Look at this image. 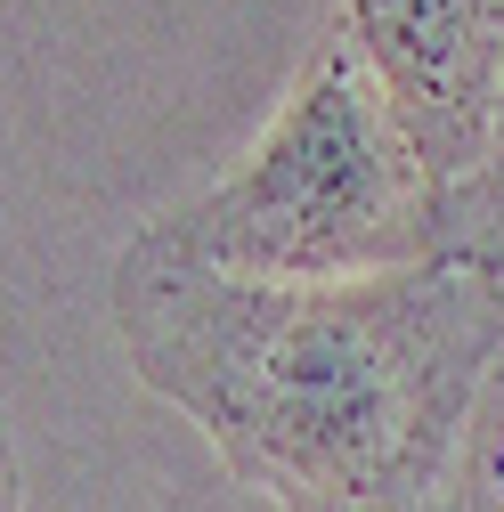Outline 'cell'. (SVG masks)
I'll return each instance as SVG.
<instances>
[{
	"mask_svg": "<svg viewBox=\"0 0 504 512\" xmlns=\"http://www.w3.org/2000/svg\"><path fill=\"white\" fill-rule=\"evenodd\" d=\"M122 358L277 512H439L504 342V285L423 261L358 285H244L131 236L106 285Z\"/></svg>",
	"mask_w": 504,
	"mask_h": 512,
	"instance_id": "cell-1",
	"label": "cell"
},
{
	"mask_svg": "<svg viewBox=\"0 0 504 512\" xmlns=\"http://www.w3.org/2000/svg\"><path fill=\"white\" fill-rule=\"evenodd\" d=\"M139 236L244 285H358L439 261V179L366 57L326 25L261 139Z\"/></svg>",
	"mask_w": 504,
	"mask_h": 512,
	"instance_id": "cell-2",
	"label": "cell"
},
{
	"mask_svg": "<svg viewBox=\"0 0 504 512\" xmlns=\"http://www.w3.org/2000/svg\"><path fill=\"white\" fill-rule=\"evenodd\" d=\"M326 9L399 106L431 179L448 187L504 82V0H326Z\"/></svg>",
	"mask_w": 504,
	"mask_h": 512,
	"instance_id": "cell-3",
	"label": "cell"
},
{
	"mask_svg": "<svg viewBox=\"0 0 504 512\" xmlns=\"http://www.w3.org/2000/svg\"><path fill=\"white\" fill-rule=\"evenodd\" d=\"M439 261L480 269L504 285V82L472 131V155L439 187Z\"/></svg>",
	"mask_w": 504,
	"mask_h": 512,
	"instance_id": "cell-4",
	"label": "cell"
},
{
	"mask_svg": "<svg viewBox=\"0 0 504 512\" xmlns=\"http://www.w3.org/2000/svg\"><path fill=\"white\" fill-rule=\"evenodd\" d=\"M439 512H504V342H496V358L480 374V399L464 415V439H456Z\"/></svg>",
	"mask_w": 504,
	"mask_h": 512,
	"instance_id": "cell-5",
	"label": "cell"
},
{
	"mask_svg": "<svg viewBox=\"0 0 504 512\" xmlns=\"http://www.w3.org/2000/svg\"><path fill=\"white\" fill-rule=\"evenodd\" d=\"M0 512H25V480H17V447H9V423H0Z\"/></svg>",
	"mask_w": 504,
	"mask_h": 512,
	"instance_id": "cell-6",
	"label": "cell"
}]
</instances>
